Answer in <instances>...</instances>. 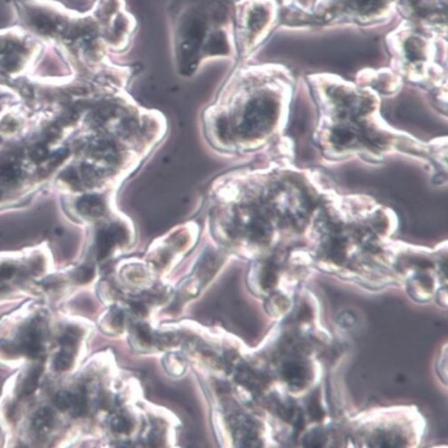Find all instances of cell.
Segmentation results:
<instances>
[{
  "mask_svg": "<svg viewBox=\"0 0 448 448\" xmlns=\"http://www.w3.org/2000/svg\"><path fill=\"white\" fill-rule=\"evenodd\" d=\"M234 0H171L168 18L176 70L189 77L204 62L236 54Z\"/></svg>",
  "mask_w": 448,
  "mask_h": 448,
  "instance_id": "obj_1",
  "label": "cell"
},
{
  "mask_svg": "<svg viewBox=\"0 0 448 448\" xmlns=\"http://www.w3.org/2000/svg\"><path fill=\"white\" fill-rule=\"evenodd\" d=\"M36 47L28 37L14 32L0 34V70L17 71L29 58L34 57Z\"/></svg>",
  "mask_w": 448,
  "mask_h": 448,
  "instance_id": "obj_2",
  "label": "cell"
},
{
  "mask_svg": "<svg viewBox=\"0 0 448 448\" xmlns=\"http://www.w3.org/2000/svg\"><path fill=\"white\" fill-rule=\"evenodd\" d=\"M60 343L62 344V350L59 352L54 359V366L56 371L68 370L71 366L72 358L76 345V338L72 333H66L63 335Z\"/></svg>",
  "mask_w": 448,
  "mask_h": 448,
  "instance_id": "obj_3",
  "label": "cell"
},
{
  "mask_svg": "<svg viewBox=\"0 0 448 448\" xmlns=\"http://www.w3.org/2000/svg\"><path fill=\"white\" fill-rule=\"evenodd\" d=\"M125 236L121 227H113L111 230H102L98 235L97 248L100 259L104 258L111 250L115 241H120Z\"/></svg>",
  "mask_w": 448,
  "mask_h": 448,
  "instance_id": "obj_4",
  "label": "cell"
},
{
  "mask_svg": "<svg viewBox=\"0 0 448 448\" xmlns=\"http://www.w3.org/2000/svg\"><path fill=\"white\" fill-rule=\"evenodd\" d=\"M78 212L89 217H98L104 211L103 200L96 196H85L81 197L77 204Z\"/></svg>",
  "mask_w": 448,
  "mask_h": 448,
  "instance_id": "obj_5",
  "label": "cell"
},
{
  "mask_svg": "<svg viewBox=\"0 0 448 448\" xmlns=\"http://www.w3.org/2000/svg\"><path fill=\"white\" fill-rule=\"evenodd\" d=\"M22 349L25 352L36 357L41 350V333L37 326L31 325L25 331L22 336Z\"/></svg>",
  "mask_w": 448,
  "mask_h": 448,
  "instance_id": "obj_6",
  "label": "cell"
},
{
  "mask_svg": "<svg viewBox=\"0 0 448 448\" xmlns=\"http://www.w3.org/2000/svg\"><path fill=\"white\" fill-rule=\"evenodd\" d=\"M54 424V415L48 407H43L35 414L32 427L37 434H44Z\"/></svg>",
  "mask_w": 448,
  "mask_h": 448,
  "instance_id": "obj_7",
  "label": "cell"
},
{
  "mask_svg": "<svg viewBox=\"0 0 448 448\" xmlns=\"http://www.w3.org/2000/svg\"><path fill=\"white\" fill-rule=\"evenodd\" d=\"M21 171L14 164H0V184L6 185L13 183L19 179Z\"/></svg>",
  "mask_w": 448,
  "mask_h": 448,
  "instance_id": "obj_8",
  "label": "cell"
},
{
  "mask_svg": "<svg viewBox=\"0 0 448 448\" xmlns=\"http://www.w3.org/2000/svg\"><path fill=\"white\" fill-rule=\"evenodd\" d=\"M41 374V367H34L30 370L29 374L24 380L21 387V394L23 396H29L32 394L35 390L37 389V383L39 381V377Z\"/></svg>",
  "mask_w": 448,
  "mask_h": 448,
  "instance_id": "obj_9",
  "label": "cell"
},
{
  "mask_svg": "<svg viewBox=\"0 0 448 448\" xmlns=\"http://www.w3.org/2000/svg\"><path fill=\"white\" fill-rule=\"evenodd\" d=\"M75 416H82L87 410V401L82 392L70 393L69 409Z\"/></svg>",
  "mask_w": 448,
  "mask_h": 448,
  "instance_id": "obj_10",
  "label": "cell"
},
{
  "mask_svg": "<svg viewBox=\"0 0 448 448\" xmlns=\"http://www.w3.org/2000/svg\"><path fill=\"white\" fill-rule=\"evenodd\" d=\"M285 374H286V377L293 383H299L304 378L303 369L300 366L296 365V364H292V365L287 366L286 370H285Z\"/></svg>",
  "mask_w": 448,
  "mask_h": 448,
  "instance_id": "obj_11",
  "label": "cell"
},
{
  "mask_svg": "<svg viewBox=\"0 0 448 448\" xmlns=\"http://www.w3.org/2000/svg\"><path fill=\"white\" fill-rule=\"evenodd\" d=\"M48 156V150L44 144H37L30 149L29 156L34 162H41Z\"/></svg>",
  "mask_w": 448,
  "mask_h": 448,
  "instance_id": "obj_12",
  "label": "cell"
},
{
  "mask_svg": "<svg viewBox=\"0 0 448 448\" xmlns=\"http://www.w3.org/2000/svg\"><path fill=\"white\" fill-rule=\"evenodd\" d=\"M94 272L93 270L87 267L80 268L75 273V279L80 283H87L93 279Z\"/></svg>",
  "mask_w": 448,
  "mask_h": 448,
  "instance_id": "obj_13",
  "label": "cell"
},
{
  "mask_svg": "<svg viewBox=\"0 0 448 448\" xmlns=\"http://www.w3.org/2000/svg\"><path fill=\"white\" fill-rule=\"evenodd\" d=\"M69 397H70V393H68V392H60L56 395L54 402H55L56 407L60 410L65 411L69 409Z\"/></svg>",
  "mask_w": 448,
  "mask_h": 448,
  "instance_id": "obj_14",
  "label": "cell"
},
{
  "mask_svg": "<svg viewBox=\"0 0 448 448\" xmlns=\"http://www.w3.org/2000/svg\"><path fill=\"white\" fill-rule=\"evenodd\" d=\"M308 411L312 416V418L317 421L320 420L323 417V411L321 409L320 405L318 403L317 399H311V401L309 403V407H308Z\"/></svg>",
  "mask_w": 448,
  "mask_h": 448,
  "instance_id": "obj_15",
  "label": "cell"
},
{
  "mask_svg": "<svg viewBox=\"0 0 448 448\" xmlns=\"http://www.w3.org/2000/svg\"><path fill=\"white\" fill-rule=\"evenodd\" d=\"M14 273V269L10 265H4L0 267V280L10 279Z\"/></svg>",
  "mask_w": 448,
  "mask_h": 448,
  "instance_id": "obj_16",
  "label": "cell"
},
{
  "mask_svg": "<svg viewBox=\"0 0 448 448\" xmlns=\"http://www.w3.org/2000/svg\"><path fill=\"white\" fill-rule=\"evenodd\" d=\"M63 174H64V179H65L66 181L70 182L71 184H76L78 182V176H77V173H75L74 171H72V170L71 171H67Z\"/></svg>",
  "mask_w": 448,
  "mask_h": 448,
  "instance_id": "obj_17",
  "label": "cell"
},
{
  "mask_svg": "<svg viewBox=\"0 0 448 448\" xmlns=\"http://www.w3.org/2000/svg\"><path fill=\"white\" fill-rule=\"evenodd\" d=\"M128 427H129V424H128V422L125 421V420H120L119 423L116 425V428H117L120 432H127L128 430Z\"/></svg>",
  "mask_w": 448,
  "mask_h": 448,
  "instance_id": "obj_18",
  "label": "cell"
},
{
  "mask_svg": "<svg viewBox=\"0 0 448 448\" xmlns=\"http://www.w3.org/2000/svg\"><path fill=\"white\" fill-rule=\"evenodd\" d=\"M133 308H134V309H135L136 312L138 313V314L143 313V311H144V307H143V305L138 304V303H135V304L133 305Z\"/></svg>",
  "mask_w": 448,
  "mask_h": 448,
  "instance_id": "obj_19",
  "label": "cell"
}]
</instances>
